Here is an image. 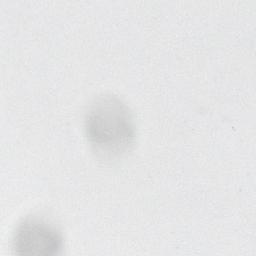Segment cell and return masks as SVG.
I'll list each match as a JSON object with an SVG mask.
<instances>
[{"mask_svg": "<svg viewBox=\"0 0 256 256\" xmlns=\"http://www.w3.org/2000/svg\"><path fill=\"white\" fill-rule=\"evenodd\" d=\"M85 133L94 152L111 159L131 149L136 129L128 106L116 96L104 95L90 105L85 116Z\"/></svg>", "mask_w": 256, "mask_h": 256, "instance_id": "cell-1", "label": "cell"}, {"mask_svg": "<svg viewBox=\"0 0 256 256\" xmlns=\"http://www.w3.org/2000/svg\"><path fill=\"white\" fill-rule=\"evenodd\" d=\"M13 248L20 255H57L63 248V237L50 222L28 218L18 225L13 236Z\"/></svg>", "mask_w": 256, "mask_h": 256, "instance_id": "cell-2", "label": "cell"}]
</instances>
